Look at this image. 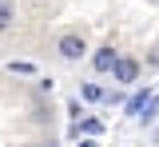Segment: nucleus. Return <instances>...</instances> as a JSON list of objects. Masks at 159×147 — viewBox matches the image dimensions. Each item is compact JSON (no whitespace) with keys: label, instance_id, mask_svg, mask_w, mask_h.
<instances>
[{"label":"nucleus","instance_id":"obj_11","mask_svg":"<svg viewBox=\"0 0 159 147\" xmlns=\"http://www.w3.org/2000/svg\"><path fill=\"white\" fill-rule=\"evenodd\" d=\"M151 139H155V143H159V131H155V135H151Z\"/></svg>","mask_w":159,"mask_h":147},{"label":"nucleus","instance_id":"obj_5","mask_svg":"<svg viewBox=\"0 0 159 147\" xmlns=\"http://www.w3.org/2000/svg\"><path fill=\"white\" fill-rule=\"evenodd\" d=\"M147 100H151V87H143V91H139L135 100L127 104V115H135V111H143V104H147Z\"/></svg>","mask_w":159,"mask_h":147},{"label":"nucleus","instance_id":"obj_8","mask_svg":"<svg viewBox=\"0 0 159 147\" xmlns=\"http://www.w3.org/2000/svg\"><path fill=\"white\" fill-rule=\"evenodd\" d=\"M147 64H159V48H151V56H147Z\"/></svg>","mask_w":159,"mask_h":147},{"label":"nucleus","instance_id":"obj_2","mask_svg":"<svg viewBox=\"0 0 159 147\" xmlns=\"http://www.w3.org/2000/svg\"><path fill=\"white\" fill-rule=\"evenodd\" d=\"M135 76H139V64L131 60V56H119V60L111 64V80H116V84H135Z\"/></svg>","mask_w":159,"mask_h":147},{"label":"nucleus","instance_id":"obj_12","mask_svg":"<svg viewBox=\"0 0 159 147\" xmlns=\"http://www.w3.org/2000/svg\"><path fill=\"white\" fill-rule=\"evenodd\" d=\"M0 4H4V0H0Z\"/></svg>","mask_w":159,"mask_h":147},{"label":"nucleus","instance_id":"obj_6","mask_svg":"<svg viewBox=\"0 0 159 147\" xmlns=\"http://www.w3.org/2000/svg\"><path fill=\"white\" fill-rule=\"evenodd\" d=\"M76 131H84V135H99L103 123H99V119H84V123H76Z\"/></svg>","mask_w":159,"mask_h":147},{"label":"nucleus","instance_id":"obj_7","mask_svg":"<svg viewBox=\"0 0 159 147\" xmlns=\"http://www.w3.org/2000/svg\"><path fill=\"white\" fill-rule=\"evenodd\" d=\"M84 100H103V87L99 84H84Z\"/></svg>","mask_w":159,"mask_h":147},{"label":"nucleus","instance_id":"obj_3","mask_svg":"<svg viewBox=\"0 0 159 147\" xmlns=\"http://www.w3.org/2000/svg\"><path fill=\"white\" fill-rule=\"evenodd\" d=\"M116 60H119V52L111 44H103V48H96V56H92V68H96V72H111Z\"/></svg>","mask_w":159,"mask_h":147},{"label":"nucleus","instance_id":"obj_10","mask_svg":"<svg viewBox=\"0 0 159 147\" xmlns=\"http://www.w3.org/2000/svg\"><path fill=\"white\" fill-rule=\"evenodd\" d=\"M80 147H96V143H92V139H88V143H80Z\"/></svg>","mask_w":159,"mask_h":147},{"label":"nucleus","instance_id":"obj_4","mask_svg":"<svg viewBox=\"0 0 159 147\" xmlns=\"http://www.w3.org/2000/svg\"><path fill=\"white\" fill-rule=\"evenodd\" d=\"M12 20H16V12H12V4L4 0V4H0V32H8V28H12Z\"/></svg>","mask_w":159,"mask_h":147},{"label":"nucleus","instance_id":"obj_1","mask_svg":"<svg viewBox=\"0 0 159 147\" xmlns=\"http://www.w3.org/2000/svg\"><path fill=\"white\" fill-rule=\"evenodd\" d=\"M56 52H60V60H84L88 44H84V36L68 32V36H60V40H56Z\"/></svg>","mask_w":159,"mask_h":147},{"label":"nucleus","instance_id":"obj_9","mask_svg":"<svg viewBox=\"0 0 159 147\" xmlns=\"http://www.w3.org/2000/svg\"><path fill=\"white\" fill-rule=\"evenodd\" d=\"M28 147H52V143H28Z\"/></svg>","mask_w":159,"mask_h":147}]
</instances>
